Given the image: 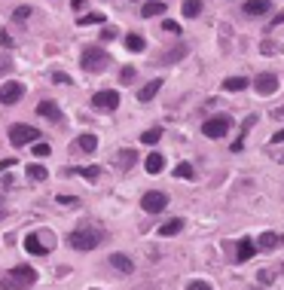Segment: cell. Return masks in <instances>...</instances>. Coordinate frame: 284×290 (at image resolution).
Here are the masks:
<instances>
[{"instance_id":"cell-8","label":"cell","mask_w":284,"mask_h":290,"mask_svg":"<svg viewBox=\"0 0 284 290\" xmlns=\"http://www.w3.org/2000/svg\"><path fill=\"white\" fill-rule=\"evenodd\" d=\"M21 95H24V86L15 83V80H9V83L0 86V104H18Z\"/></svg>"},{"instance_id":"cell-12","label":"cell","mask_w":284,"mask_h":290,"mask_svg":"<svg viewBox=\"0 0 284 290\" xmlns=\"http://www.w3.org/2000/svg\"><path fill=\"white\" fill-rule=\"evenodd\" d=\"M73 150H76V153H95V150H98V138H95V135H80V138L73 141Z\"/></svg>"},{"instance_id":"cell-26","label":"cell","mask_w":284,"mask_h":290,"mask_svg":"<svg viewBox=\"0 0 284 290\" xmlns=\"http://www.w3.org/2000/svg\"><path fill=\"white\" fill-rule=\"evenodd\" d=\"M125 46H128L132 52H144V37H141V34H128V37H125Z\"/></svg>"},{"instance_id":"cell-16","label":"cell","mask_w":284,"mask_h":290,"mask_svg":"<svg viewBox=\"0 0 284 290\" xmlns=\"http://www.w3.org/2000/svg\"><path fill=\"white\" fill-rule=\"evenodd\" d=\"M144 168H147L150 174H159V171L165 168V156H162V153H150V156L144 159Z\"/></svg>"},{"instance_id":"cell-21","label":"cell","mask_w":284,"mask_h":290,"mask_svg":"<svg viewBox=\"0 0 284 290\" xmlns=\"http://www.w3.org/2000/svg\"><path fill=\"white\" fill-rule=\"evenodd\" d=\"M116 162H119V168H122V171H128V168H132V165L138 162V153H135V150H122Z\"/></svg>"},{"instance_id":"cell-17","label":"cell","mask_w":284,"mask_h":290,"mask_svg":"<svg viewBox=\"0 0 284 290\" xmlns=\"http://www.w3.org/2000/svg\"><path fill=\"white\" fill-rule=\"evenodd\" d=\"M165 9H168V6H165L162 0H150V3L141 6V15H144V18H153V15H162Z\"/></svg>"},{"instance_id":"cell-46","label":"cell","mask_w":284,"mask_h":290,"mask_svg":"<svg viewBox=\"0 0 284 290\" xmlns=\"http://www.w3.org/2000/svg\"><path fill=\"white\" fill-rule=\"evenodd\" d=\"M6 217V202H3V196H0V220Z\"/></svg>"},{"instance_id":"cell-31","label":"cell","mask_w":284,"mask_h":290,"mask_svg":"<svg viewBox=\"0 0 284 290\" xmlns=\"http://www.w3.org/2000/svg\"><path fill=\"white\" fill-rule=\"evenodd\" d=\"M80 24H104V15L101 12H89V15L80 18Z\"/></svg>"},{"instance_id":"cell-47","label":"cell","mask_w":284,"mask_h":290,"mask_svg":"<svg viewBox=\"0 0 284 290\" xmlns=\"http://www.w3.org/2000/svg\"><path fill=\"white\" fill-rule=\"evenodd\" d=\"M281 21H284V12H281V15H275V21H272V28H275V24H281Z\"/></svg>"},{"instance_id":"cell-37","label":"cell","mask_w":284,"mask_h":290,"mask_svg":"<svg viewBox=\"0 0 284 290\" xmlns=\"http://www.w3.org/2000/svg\"><path fill=\"white\" fill-rule=\"evenodd\" d=\"M260 49H263V55H275V46H272V40H263V43H260Z\"/></svg>"},{"instance_id":"cell-4","label":"cell","mask_w":284,"mask_h":290,"mask_svg":"<svg viewBox=\"0 0 284 290\" xmlns=\"http://www.w3.org/2000/svg\"><path fill=\"white\" fill-rule=\"evenodd\" d=\"M229 128H233L229 113H217V116H211V119H205V122H202V135H205V138H211V141L226 138V135H229Z\"/></svg>"},{"instance_id":"cell-7","label":"cell","mask_w":284,"mask_h":290,"mask_svg":"<svg viewBox=\"0 0 284 290\" xmlns=\"http://www.w3.org/2000/svg\"><path fill=\"white\" fill-rule=\"evenodd\" d=\"M141 208H144L147 214H162V211L168 208V196H165V193H159V190H153V193H144V199H141Z\"/></svg>"},{"instance_id":"cell-34","label":"cell","mask_w":284,"mask_h":290,"mask_svg":"<svg viewBox=\"0 0 284 290\" xmlns=\"http://www.w3.org/2000/svg\"><path fill=\"white\" fill-rule=\"evenodd\" d=\"M0 46H3V49H12V46H15L12 34H9V31H3V28H0Z\"/></svg>"},{"instance_id":"cell-32","label":"cell","mask_w":284,"mask_h":290,"mask_svg":"<svg viewBox=\"0 0 284 290\" xmlns=\"http://www.w3.org/2000/svg\"><path fill=\"white\" fill-rule=\"evenodd\" d=\"M9 70H12V58L6 52H0V76H6Z\"/></svg>"},{"instance_id":"cell-25","label":"cell","mask_w":284,"mask_h":290,"mask_svg":"<svg viewBox=\"0 0 284 290\" xmlns=\"http://www.w3.org/2000/svg\"><path fill=\"white\" fill-rule=\"evenodd\" d=\"M202 12V0H184V15L187 18H196Z\"/></svg>"},{"instance_id":"cell-36","label":"cell","mask_w":284,"mask_h":290,"mask_svg":"<svg viewBox=\"0 0 284 290\" xmlns=\"http://www.w3.org/2000/svg\"><path fill=\"white\" fill-rule=\"evenodd\" d=\"M187 290H214V287H211L208 281H190V284H187Z\"/></svg>"},{"instance_id":"cell-18","label":"cell","mask_w":284,"mask_h":290,"mask_svg":"<svg viewBox=\"0 0 284 290\" xmlns=\"http://www.w3.org/2000/svg\"><path fill=\"white\" fill-rule=\"evenodd\" d=\"M180 229H184V220H180V217H174V220H168V223H162V226H159V235H162V239H171V235H177Z\"/></svg>"},{"instance_id":"cell-42","label":"cell","mask_w":284,"mask_h":290,"mask_svg":"<svg viewBox=\"0 0 284 290\" xmlns=\"http://www.w3.org/2000/svg\"><path fill=\"white\" fill-rule=\"evenodd\" d=\"M52 80H55V83H70V80H67V73H61V70H58V73H52Z\"/></svg>"},{"instance_id":"cell-40","label":"cell","mask_w":284,"mask_h":290,"mask_svg":"<svg viewBox=\"0 0 284 290\" xmlns=\"http://www.w3.org/2000/svg\"><path fill=\"white\" fill-rule=\"evenodd\" d=\"M113 37H116V31H113V28H104V31H101V40H113Z\"/></svg>"},{"instance_id":"cell-10","label":"cell","mask_w":284,"mask_h":290,"mask_svg":"<svg viewBox=\"0 0 284 290\" xmlns=\"http://www.w3.org/2000/svg\"><path fill=\"white\" fill-rule=\"evenodd\" d=\"M254 89L260 95H275L278 92V76L275 73H260V76H254Z\"/></svg>"},{"instance_id":"cell-43","label":"cell","mask_w":284,"mask_h":290,"mask_svg":"<svg viewBox=\"0 0 284 290\" xmlns=\"http://www.w3.org/2000/svg\"><path fill=\"white\" fill-rule=\"evenodd\" d=\"M12 165H15V159H3V162H0V171H6V168H12Z\"/></svg>"},{"instance_id":"cell-33","label":"cell","mask_w":284,"mask_h":290,"mask_svg":"<svg viewBox=\"0 0 284 290\" xmlns=\"http://www.w3.org/2000/svg\"><path fill=\"white\" fill-rule=\"evenodd\" d=\"M135 76H138V70H135V67H122V70H119V80H122L125 86H128V83H132Z\"/></svg>"},{"instance_id":"cell-41","label":"cell","mask_w":284,"mask_h":290,"mask_svg":"<svg viewBox=\"0 0 284 290\" xmlns=\"http://www.w3.org/2000/svg\"><path fill=\"white\" fill-rule=\"evenodd\" d=\"M58 205H76V199L73 196H58Z\"/></svg>"},{"instance_id":"cell-48","label":"cell","mask_w":284,"mask_h":290,"mask_svg":"<svg viewBox=\"0 0 284 290\" xmlns=\"http://www.w3.org/2000/svg\"><path fill=\"white\" fill-rule=\"evenodd\" d=\"M251 290H263V287H251Z\"/></svg>"},{"instance_id":"cell-29","label":"cell","mask_w":284,"mask_h":290,"mask_svg":"<svg viewBox=\"0 0 284 290\" xmlns=\"http://www.w3.org/2000/svg\"><path fill=\"white\" fill-rule=\"evenodd\" d=\"M31 153H34L37 159H46V156L52 153V147H49L46 141H34V150H31Z\"/></svg>"},{"instance_id":"cell-22","label":"cell","mask_w":284,"mask_h":290,"mask_svg":"<svg viewBox=\"0 0 284 290\" xmlns=\"http://www.w3.org/2000/svg\"><path fill=\"white\" fill-rule=\"evenodd\" d=\"M67 174H83L86 180H92V183H95V180H98V174H101V168H98V165H89V168H70Z\"/></svg>"},{"instance_id":"cell-1","label":"cell","mask_w":284,"mask_h":290,"mask_svg":"<svg viewBox=\"0 0 284 290\" xmlns=\"http://www.w3.org/2000/svg\"><path fill=\"white\" fill-rule=\"evenodd\" d=\"M101 242H104V232L95 229V226H80V229H73V232L67 235V245H70L73 251H95Z\"/></svg>"},{"instance_id":"cell-28","label":"cell","mask_w":284,"mask_h":290,"mask_svg":"<svg viewBox=\"0 0 284 290\" xmlns=\"http://www.w3.org/2000/svg\"><path fill=\"white\" fill-rule=\"evenodd\" d=\"M187 52H190L187 46H177V49H168V55H165L162 61H165V64H171V61H180V58H184Z\"/></svg>"},{"instance_id":"cell-30","label":"cell","mask_w":284,"mask_h":290,"mask_svg":"<svg viewBox=\"0 0 284 290\" xmlns=\"http://www.w3.org/2000/svg\"><path fill=\"white\" fill-rule=\"evenodd\" d=\"M174 174H177L180 180H193V177H196V174H193V165H190V162H180V165L174 168Z\"/></svg>"},{"instance_id":"cell-20","label":"cell","mask_w":284,"mask_h":290,"mask_svg":"<svg viewBox=\"0 0 284 290\" xmlns=\"http://www.w3.org/2000/svg\"><path fill=\"white\" fill-rule=\"evenodd\" d=\"M223 89L226 92H242V89H248V76H229V80H223Z\"/></svg>"},{"instance_id":"cell-3","label":"cell","mask_w":284,"mask_h":290,"mask_svg":"<svg viewBox=\"0 0 284 290\" xmlns=\"http://www.w3.org/2000/svg\"><path fill=\"white\" fill-rule=\"evenodd\" d=\"M107 52L101 49V46H86L83 49V55H80V64H83V70H89V73H98V70H104L107 67Z\"/></svg>"},{"instance_id":"cell-24","label":"cell","mask_w":284,"mask_h":290,"mask_svg":"<svg viewBox=\"0 0 284 290\" xmlns=\"http://www.w3.org/2000/svg\"><path fill=\"white\" fill-rule=\"evenodd\" d=\"M278 242H281V239H278V235H275V232H263V235H260V242H257V245H260V251H272V248H275V245H278Z\"/></svg>"},{"instance_id":"cell-35","label":"cell","mask_w":284,"mask_h":290,"mask_svg":"<svg viewBox=\"0 0 284 290\" xmlns=\"http://www.w3.org/2000/svg\"><path fill=\"white\" fill-rule=\"evenodd\" d=\"M28 15H31V6H18V9L12 12V18H15V21H24Z\"/></svg>"},{"instance_id":"cell-44","label":"cell","mask_w":284,"mask_h":290,"mask_svg":"<svg viewBox=\"0 0 284 290\" xmlns=\"http://www.w3.org/2000/svg\"><path fill=\"white\" fill-rule=\"evenodd\" d=\"M272 144H284V128H281V131H275V138H272Z\"/></svg>"},{"instance_id":"cell-23","label":"cell","mask_w":284,"mask_h":290,"mask_svg":"<svg viewBox=\"0 0 284 290\" xmlns=\"http://www.w3.org/2000/svg\"><path fill=\"white\" fill-rule=\"evenodd\" d=\"M159 138H162V128L156 125V128H147V131L141 135V144H147V147H153V144H159Z\"/></svg>"},{"instance_id":"cell-9","label":"cell","mask_w":284,"mask_h":290,"mask_svg":"<svg viewBox=\"0 0 284 290\" xmlns=\"http://www.w3.org/2000/svg\"><path fill=\"white\" fill-rule=\"evenodd\" d=\"M37 116H43V119H49V122H55V125L64 122V113H61V107H58L55 101H40V104H37Z\"/></svg>"},{"instance_id":"cell-19","label":"cell","mask_w":284,"mask_h":290,"mask_svg":"<svg viewBox=\"0 0 284 290\" xmlns=\"http://www.w3.org/2000/svg\"><path fill=\"white\" fill-rule=\"evenodd\" d=\"M162 89V80H153V83H147L141 92H138V101H153V95Z\"/></svg>"},{"instance_id":"cell-14","label":"cell","mask_w":284,"mask_h":290,"mask_svg":"<svg viewBox=\"0 0 284 290\" xmlns=\"http://www.w3.org/2000/svg\"><path fill=\"white\" fill-rule=\"evenodd\" d=\"M110 266L116 269V272H122V275H128V272H135V263L125 257V254H110Z\"/></svg>"},{"instance_id":"cell-6","label":"cell","mask_w":284,"mask_h":290,"mask_svg":"<svg viewBox=\"0 0 284 290\" xmlns=\"http://www.w3.org/2000/svg\"><path fill=\"white\" fill-rule=\"evenodd\" d=\"M9 141H12V147H21V144H31V141H40V131L34 128V125H12L9 128Z\"/></svg>"},{"instance_id":"cell-15","label":"cell","mask_w":284,"mask_h":290,"mask_svg":"<svg viewBox=\"0 0 284 290\" xmlns=\"http://www.w3.org/2000/svg\"><path fill=\"white\" fill-rule=\"evenodd\" d=\"M272 9V0H248L245 3V12L248 15H266Z\"/></svg>"},{"instance_id":"cell-11","label":"cell","mask_w":284,"mask_h":290,"mask_svg":"<svg viewBox=\"0 0 284 290\" xmlns=\"http://www.w3.org/2000/svg\"><path fill=\"white\" fill-rule=\"evenodd\" d=\"M257 251H260V245H257L254 239H242V242L236 245V263H248Z\"/></svg>"},{"instance_id":"cell-45","label":"cell","mask_w":284,"mask_h":290,"mask_svg":"<svg viewBox=\"0 0 284 290\" xmlns=\"http://www.w3.org/2000/svg\"><path fill=\"white\" fill-rule=\"evenodd\" d=\"M70 6H73V9H83V6H86V0H70Z\"/></svg>"},{"instance_id":"cell-38","label":"cell","mask_w":284,"mask_h":290,"mask_svg":"<svg viewBox=\"0 0 284 290\" xmlns=\"http://www.w3.org/2000/svg\"><path fill=\"white\" fill-rule=\"evenodd\" d=\"M272 278H275V272H272V269H260V281H263V284H269Z\"/></svg>"},{"instance_id":"cell-27","label":"cell","mask_w":284,"mask_h":290,"mask_svg":"<svg viewBox=\"0 0 284 290\" xmlns=\"http://www.w3.org/2000/svg\"><path fill=\"white\" fill-rule=\"evenodd\" d=\"M28 177L40 183V180H46V177H49V171H46L43 165H28Z\"/></svg>"},{"instance_id":"cell-5","label":"cell","mask_w":284,"mask_h":290,"mask_svg":"<svg viewBox=\"0 0 284 290\" xmlns=\"http://www.w3.org/2000/svg\"><path fill=\"white\" fill-rule=\"evenodd\" d=\"M92 107H95V110H104V113L116 110V107H119V92H116V89L95 92V95H92Z\"/></svg>"},{"instance_id":"cell-39","label":"cell","mask_w":284,"mask_h":290,"mask_svg":"<svg viewBox=\"0 0 284 290\" xmlns=\"http://www.w3.org/2000/svg\"><path fill=\"white\" fill-rule=\"evenodd\" d=\"M162 28H165V31H168V34H180V28H177V21H171V18H168V21H165V24H162Z\"/></svg>"},{"instance_id":"cell-13","label":"cell","mask_w":284,"mask_h":290,"mask_svg":"<svg viewBox=\"0 0 284 290\" xmlns=\"http://www.w3.org/2000/svg\"><path fill=\"white\" fill-rule=\"evenodd\" d=\"M24 251H28V254H34V257H46V254H49V248H43V242H40V235H37V232H31V235L24 239Z\"/></svg>"},{"instance_id":"cell-2","label":"cell","mask_w":284,"mask_h":290,"mask_svg":"<svg viewBox=\"0 0 284 290\" xmlns=\"http://www.w3.org/2000/svg\"><path fill=\"white\" fill-rule=\"evenodd\" d=\"M34 281H37V272H34L31 266H15V269H9V272L0 278V287H6V290H28V287H34Z\"/></svg>"}]
</instances>
